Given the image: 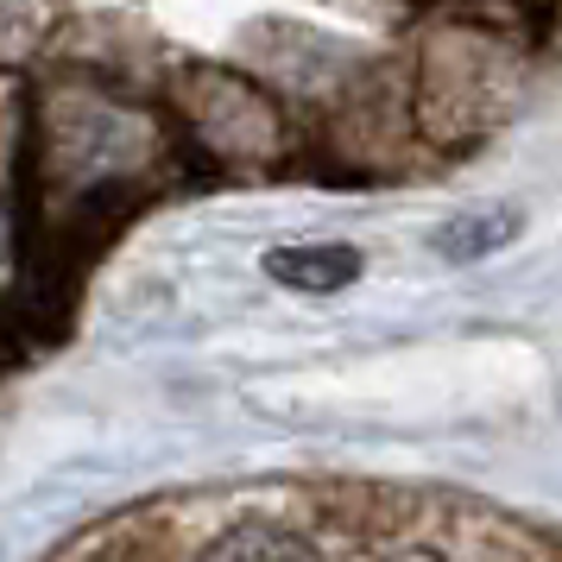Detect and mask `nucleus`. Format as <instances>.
<instances>
[{"instance_id":"nucleus-1","label":"nucleus","mask_w":562,"mask_h":562,"mask_svg":"<svg viewBox=\"0 0 562 562\" xmlns=\"http://www.w3.org/2000/svg\"><path fill=\"white\" fill-rule=\"evenodd\" d=\"M190 89H196L190 95V114L215 139V153H266L279 139V114L240 77H228V70H196Z\"/></svg>"},{"instance_id":"nucleus-2","label":"nucleus","mask_w":562,"mask_h":562,"mask_svg":"<svg viewBox=\"0 0 562 562\" xmlns=\"http://www.w3.org/2000/svg\"><path fill=\"white\" fill-rule=\"evenodd\" d=\"M266 279L304 297H335L360 279V254L348 240H297V247H272L266 254Z\"/></svg>"},{"instance_id":"nucleus-3","label":"nucleus","mask_w":562,"mask_h":562,"mask_svg":"<svg viewBox=\"0 0 562 562\" xmlns=\"http://www.w3.org/2000/svg\"><path fill=\"white\" fill-rule=\"evenodd\" d=\"M196 562H323V550L304 531H291V525L247 518V525H228Z\"/></svg>"},{"instance_id":"nucleus-4","label":"nucleus","mask_w":562,"mask_h":562,"mask_svg":"<svg viewBox=\"0 0 562 562\" xmlns=\"http://www.w3.org/2000/svg\"><path fill=\"white\" fill-rule=\"evenodd\" d=\"M518 228H525L518 209H474V215H456L449 228H436V254L468 266V259H486V254H499V247H512Z\"/></svg>"},{"instance_id":"nucleus-5","label":"nucleus","mask_w":562,"mask_h":562,"mask_svg":"<svg viewBox=\"0 0 562 562\" xmlns=\"http://www.w3.org/2000/svg\"><path fill=\"white\" fill-rule=\"evenodd\" d=\"M385 562H449L442 550H430V543H411V550H392Z\"/></svg>"}]
</instances>
